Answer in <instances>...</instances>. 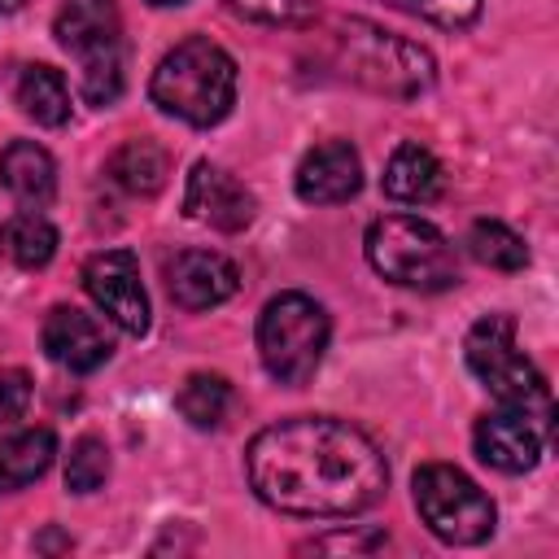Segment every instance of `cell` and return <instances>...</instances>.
I'll return each instance as SVG.
<instances>
[{"instance_id":"484cf974","label":"cell","mask_w":559,"mask_h":559,"mask_svg":"<svg viewBox=\"0 0 559 559\" xmlns=\"http://www.w3.org/2000/svg\"><path fill=\"white\" fill-rule=\"evenodd\" d=\"M240 17L271 22V26H306L314 17V0H227Z\"/></svg>"},{"instance_id":"5b68a950","label":"cell","mask_w":559,"mask_h":559,"mask_svg":"<svg viewBox=\"0 0 559 559\" xmlns=\"http://www.w3.org/2000/svg\"><path fill=\"white\" fill-rule=\"evenodd\" d=\"M467 367L472 376L502 402L515 411H528L533 419L550 424V389L546 376L533 367V358L515 345V319L511 314H485L467 341H463Z\"/></svg>"},{"instance_id":"7402d4cb","label":"cell","mask_w":559,"mask_h":559,"mask_svg":"<svg viewBox=\"0 0 559 559\" xmlns=\"http://www.w3.org/2000/svg\"><path fill=\"white\" fill-rule=\"evenodd\" d=\"M4 245H9V253H13V262H17L22 271H39V266H48L52 253H57V227H52L44 214L26 210V214H17V218L9 223Z\"/></svg>"},{"instance_id":"5bb4252c","label":"cell","mask_w":559,"mask_h":559,"mask_svg":"<svg viewBox=\"0 0 559 559\" xmlns=\"http://www.w3.org/2000/svg\"><path fill=\"white\" fill-rule=\"evenodd\" d=\"M52 31H57V44L79 57H87L96 48H114V44H122L118 0H61Z\"/></svg>"},{"instance_id":"8fae6325","label":"cell","mask_w":559,"mask_h":559,"mask_svg":"<svg viewBox=\"0 0 559 559\" xmlns=\"http://www.w3.org/2000/svg\"><path fill=\"white\" fill-rule=\"evenodd\" d=\"M358 188H362V162L349 140H323L297 166V197L306 205H341L358 197Z\"/></svg>"},{"instance_id":"f1b7e54d","label":"cell","mask_w":559,"mask_h":559,"mask_svg":"<svg viewBox=\"0 0 559 559\" xmlns=\"http://www.w3.org/2000/svg\"><path fill=\"white\" fill-rule=\"evenodd\" d=\"M26 0H0V17H9V13H17Z\"/></svg>"},{"instance_id":"ac0fdd59","label":"cell","mask_w":559,"mask_h":559,"mask_svg":"<svg viewBox=\"0 0 559 559\" xmlns=\"http://www.w3.org/2000/svg\"><path fill=\"white\" fill-rule=\"evenodd\" d=\"M105 170H109V179H114L118 188H127L131 197H153V192H162V183H166V175H170V157H166V148L153 144V140H127V144L114 148V157H109Z\"/></svg>"},{"instance_id":"44dd1931","label":"cell","mask_w":559,"mask_h":559,"mask_svg":"<svg viewBox=\"0 0 559 559\" xmlns=\"http://www.w3.org/2000/svg\"><path fill=\"white\" fill-rule=\"evenodd\" d=\"M467 253L480 262V266H493V271H520L528 266V245L524 236H515L507 223L498 218H476L472 231H467Z\"/></svg>"},{"instance_id":"277c9868","label":"cell","mask_w":559,"mask_h":559,"mask_svg":"<svg viewBox=\"0 0 559 559\" xmlns=\"http://www.w3.org/2000/svg\"><path fill=\"white\" fill-rule=\"evenodd\" d=\"M367 262L389 284L415 288V293H441L459 280L454 245L441 236V227H432L428 218H415V214L376 218L367 227Z\"/></svg>"},{"instance_id":"d6986e66","label":"cell","mask_w":559,"mask_h":559,"mask_svg":"<svg viewBox=\"0 0 559 559\" xmlns=\"http://www.w3.org/2000/svg\"><path fill=\"white\" fill-rule=\"evenodd\" d=\"M13 96H17L22 114L35 118L39 127H61L70 118V87H66L61 70H52V66H26L13 83Z\"/></svg>"},{"instance_id":"3957f363","label":"cell","mask_w":559,"mask_h":559,"mask_svg":"<svg viewBox=\"0 0 559 559\" xmlns=\"http://www.w3.org/2000/svg\"><path fill=\"white\" fill-rule=\"evenodd\" d=\"M148 96L162 114L188 127H214L236 105V61L205 35H192L157 61Z\"/></svg>"},{"instance_id":"9a60e30c","label":"cell","mask_w":559,"mask_h":559,"mask_svg":"<svg viewBox=\"0 0 559 559\" xmlns=\"http://www.w3.org/2000/svg\"><path fill=\"white\" fill-rule=\"evenodd\" d=\"M0 183L22 205H48L57 192V162L35 140H13L0 153Z\"/></svg>"},{"instance_id":"4fadbf2b","label":"cell","mask_w":559,"mask_h":559,"mask_svg":"<svg viewBox=\"0 0 559 559\" xmlns=\"http://www.w3.org/2000/svg\"><path fill=\"white\" fill-rule=\"evenodd\" d=\"M39 341H44V354H48L52 362L70 367V371H96V367L114 354L105 328H100L92 314L74 310V306H52L48 319H44Z\"/></svg>"},{"instance_id":"d4e9b609","label":"cell","mask_w":559,"mask_h":559,"mask_svg":"<svg viewBox=\"0 0 559 559\" xmlns=\"http://www.w3.org/2000/svg\"><path fill=\"white\" fill-rule=\"evenodd\" d=\"M384 4L406 9V13H415L441 31H463L480 17V0H384Z\"/></svg>"},{"instance_id":"cb8c5ba5","label":"cell","mask_w":559,"mask_h":559,"mask_svg":"<svg viewBox=\"0 0 559 559\" xmlns=\"http://www.w3.org/2000/svg\"><path fill=\"white\" fill-rule=\"evenodd\" d=\"M79 61H83V96L92 105H114L118 92H122V44L96 48Z\"/></svg>"},{"instance_id":"6da1fadb","label":"cell","mask_w":559,"mask_h":559,"mask_svg":"<svg viewBox=\"0 0 559 559\" xmlns=\"http://www.w3.org/2000/svg\"><path fill=\"white\" fill-rule=\"evenodd\" d=\"M253 493L284 515H358L389 489L380 445L332 415H301L262 428L245 450Z\"/></svg>"},{"instance_id":"7c38bea8","label":"cell","mask_w":559,"mask_h":559,"mask_svg":"<svg viewBox=\"0 0 559 559\" xmlns=\"http://www.w3.org/2000/svg\"><path fill=\"white\" fill-rule=\"evenodd\" d=\"M166 288L183 310H210L240 288V275L214 249H183L166 262Z\"/></svg>"},{"instance_id":"7a4b0ae2","label":"cell","mask_w":559,"mask_h":559,"mask_svg":"<svg viewBox=\"0 0 559 559\" xmlns=\"http://www.w3.org/2000/svg\"><path fill=\"white\" fill-rule=\"evenodd\" d=\"M328 44H332V66L367 92L411 100V96H424L437 83L432 52L419 48L415 39H406V35H393V31L376 26V22H362V17L336 22Z\"/></svg>"},{"instance_id":"8992f818","label":"cell","mask_w":559,"mask_h":559,"mask_svg":"<svg viewBox=\"0 0 559 559\" xmlns=\"http://www.w3.org/2000/svg\"><path fill=\"white\" fill-rule=\"evenodd\" d=\"M328 310L306 293H280L258 314V354L280 384H306L328 349Z\"/></svg>"},{"instance_id":"4316f807","label":"cell","mask_w":559,"mask_h":559,"mask_svg":"<svg viewBox=\"0 0 559 559\" xmlns=\"http://www.w3.org/2000/svg\"><path fill=\"white\" fill-rule=\"evenodd\" d=\"M31 402V380L26 371H0V428H9Z\"/></svg>"},{"instance_id":"83f0119b","label":"cell","mask_w":559,"mask_h":559,"mask_svg":"<svg viewBox=\"0 0 559 559\" xmlns=\"http://www.w3.org/2000/svg\"><path fill=\"white\" fill-rule=\"evenodd\" d=\"M371 546H384V533H336V537H314L306 542L301 550H371Z\"/></svg>"},{"instance_id":"30bf717a","label":"cell","mask_w":559,"mask_h":559,"mask_svg":"<svg viewBox=\"0 0 559 559\" xmlns=\"http://www.w3.org/2000/svg\"><path fill=\"white\" fill-rule=\"evenodd\" d=\"M183 210L188 218L214 227V231H240L253 223V197L249 188L227 175L223 166H210V162H197L192 175H188V192H183Z\"/></svg>"},{"instance_id":"52a82bcc","label":"cell","mask_w":559,"mask_h":559,"mask_svg":"<svg viewBox=\"0 0 559 559\" xmlns=\"http://www.w3.org/2000/svg\"><path fill=\"white\" fill-rule=\"evenodd\" d=\"M415 489V507H419V520L450 546H476L493 533L498 524V511L489 502V493L463 476L459 467L450 463H424L411 480Z\"/></svg>"},{"instance_id":"2e32d148","label":"cell","mask_w":559,"mask_h":559,"mask_svg":"<svg viewBox=\"0 0 559 559\" xmlns=\"http://www.w3.org/2000/svg\"><path fill=\"white\" fill-rule=\"evenodd\" d=\"M52 454H57L52 428H9V432H0V493L26 489L31 480H39L48 472Z\"/></svg>"},{"instance_id":"ba28073f","label":"cell","mask_w":559,"mask_h":559,"mask_svg":"<svg viewBox=\"0 0 559 559\" xmlns=\"http://www.w3.org/2000/svg\"><path fill=\"white\" fill-rule=\"evenodd\" d=\"M87 297L131 336L148 332V293L140 284V262L131 249H100L83 262Z\"/></svg>"},{"instance_id":"603a6c76","label":"cell","mask_w":559,"mask_h":559,"mask_svg":"<svg viewBox=\"0 0 559 559\" xmlns=\"http://www.w3.org/2000/svg\"><path fill=\"white\" fill-rule=\"evenodd\" d=\"M109 476V445L100 437H79L66 459V489L70 493H96Z\"/></svg>"},{"instance_id":"e0dca14e","label":"cell","mask_w":559,"mask_h":559,"mask_svg":"<svg viewBox=\"0 0 559 559\" xmlns=\"http://www.w3.org/2000/svg\"><path fill=\"white\" fill-rule=\"evenodd\" d=\"M384 192L393 201H402V205H428V201H437L441 197V162L424 144H415V140L397 144L393 157H389V166H384Z\"/></svg>"},{"instance_id":"ffe728a7","label":"cell","mask_w":559,"mask_h":559,"mask_svg":"<svg viewBox=\"0 0 559 559\" xmlns=\"http://www.w3.org/2000/svg\"><path fill=\"white\" fill-rule=\"evenodd\" d=\"M175 406L192 428H218L227 419V411H231V384L223 376H214V371H192L179 384Z\"/></svg>"},{"instance_id":"f546056e","label":"cell","mask_w":559,"mask_h":559,"mask_svg":"<svg viewBox=\"0 0 559 559\" xmlns=\"http://www.w3.org/2000/svg\"><path fill=\"white\" fill-rule=\"evenodd\" d=\"M148 4H183V0H148Z\"/></svg>"},{"instance_id":"9c48e42d","label":"cell","mask_w":559,"mask_h":559,"mask_svg":"<svg viewBox=\"0 0 559 559\" xmlns=\"http://www.w3.org/2000/svg\"><path fill=\"white\" fill-rule=\"evenodd\" d=\"M476 441V454L480 463L498 467V472H528L537 467L542 459V441H546V424L533 419L528 411H515V406H502L493 415H485L472 432Z\"/></svg>"}]
</instances>
